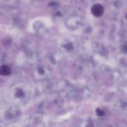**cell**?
<instances>
[{"mask_svg": "<svg viewBox=\"0 0 127 127\" xmlns=\"http://www.w3.org/2000/svg\"><path fill=\"white\" fill-rule=\"evenodd\" d=\"M11 73V68L7 65H2L0 68V74L2 76H7Z\"/></svg>", "mask_w": 127, "mask_h": 127, "instance_id": "obj_2", "label": "cell"}, {"mask_svg": "<svg viewBox=\"0 0 127 127\" xmlns=\"http://www.w3.org/2000/svg\"><path fill=\"white\" fill-rule=\"evenodd\" d=\"M104 7L101 4H95L92 7L91 12L95 17H100L104 13Z\"/></svg>", "mask_w": 127, "mask_h": 127, "instance_id": "obj_1", "label": "cell"}]
</instances>
